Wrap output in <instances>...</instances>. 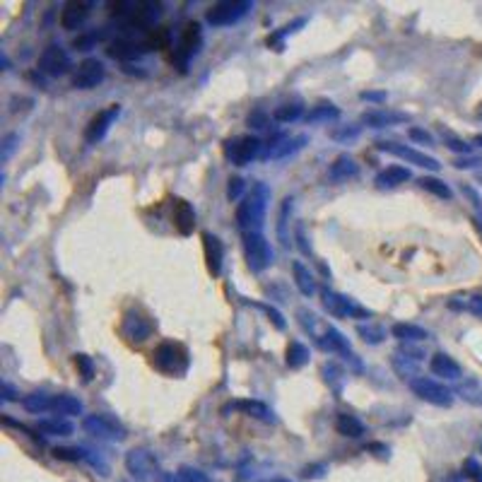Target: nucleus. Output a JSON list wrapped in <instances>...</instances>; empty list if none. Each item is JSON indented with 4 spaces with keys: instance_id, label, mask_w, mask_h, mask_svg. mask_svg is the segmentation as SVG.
I'll list each match as a JSON object with an SVG mask.
<instances>
[{
    "instance_id": "f257e3e1",
    "label": "nucleus",
    "mask_w": 482,
    "mask_h": 482,
    "mask_svg": "<svg viewBox=\"0 0 482 482\" xmlns=\"http://www.w3.org/2000/svg\"><path fill=\"white\" fill-rule=\"evenodd\" d=\"M268 203H270V188L265 183H256L249 196L237 208V227L241 229V234H258L263 229Z\"/></svg>"
},
{
    "instance_id": "f03ea898",
    "label": "nucleus",
    "mask_w": 482,
    "mask_h": 482,
    "mask_svg": "<svg viewBox=\"0 0 482 482\" xmlns=\"http://www.w3.org/2000/svg\"><path fill=\"white\" fill-rule=\"evenodd\" d=\"M188 350L181 345V342L174 340H164L155 347L152 352V367L157 372L167 374V376H183L188 372Z\"/></svg>"
},
{
    "instance_id": "7ed1b4c3",
    "label": "nucleus",
    "mask_w": 482,
    "mask_h": 482,
    "mask_svg": "<svg viewBox=\"0 0 482 482\" xmlns=\"http://www.w3.org/2000/svg\"><path fill=\"white\" fill-rule=\"evenodd\" d=\"M251 10H254L251 0H222L205 13V22L213 27H232V24L241 22Z\"/></svg>"
},
{
    "instance_id": "20e7f679",
    "label": "nucleus",
    "mask_w": 482,
    "mask_h": 482,
    "mask_svg": "<svg viewBox=\"0 0 482 482\" xmlns=\"http://www.w3.org/2000/svg\"><path fill=\"white\" fill-rule=\"evenodd\" d=\"M244 256H246V265L254 273H263L273 265L275 260V251L270 246V241L263 237V232L258 234H244Z\"/></svg>"
},
{
    "instance_id": "39448f33",
    "label": "nucleus",
    "mask_w": 482,
    "mask_h": 482,
    "mask_svg": "<svg viewBox=\"0 0 482 482\" xmlns=\"http://www.w3.org/2000/svg\"><path fill=\"white\" fill-rule=\"evenodd\" d=\"M126 470L138 482H155L160 478V460L150 449H131L126 454Z\"/></svg>"
},
{
    "instance_id": "423d86ee",
    "label": "nucleus",
    "mask_w": 482,
    "mask_h": 482,
    "mask_svg": "<svg viewBox=\"0 0 482 482\" xmlns=\"http://www.w3.org/2000/svg\"><path fill=\"white\" fill-rule=\"evenodd\" d=\"M410 391L419 398V401L434 405V408H451L454 405L456 393L449 386H444L442 381H434L429 376H417L415 381H410Z\"/></svg>"
},
{
    "instance_id": "0eeeda50",
    "label": "nucleus",
    "mask_w": 482,
    "mask_h": 482,
    "mask_svg": "<svg viewBox=\"0 0 482 482\" xmlns=\"http://www.w3.org/2000/svg\"><path fill=\"white\" fill-rule=\"evenodd\" d=\"M82 429H85L90 437L101 439V442H123L128 437L126 427L111 415H87L82 419Z\"/></svg>"
},
{
    "instance_id": "6e6552de",
    "label": "nucleus",
    "mask_w": 482,
    "mask_h": 482,
    "mask_svg": "<svg viewBox=\"0 0 482 482\" xmlns=\"http://www.w3.org/2000/svg\"><path fill=\"white\" fill-rule=\"evenodd\" d=\"M260 150H263V142L256 135H237L224 140V157L234 164V167H246L260 157Z\"/></svg>"
},
{
    "instance_id": "1a4fd4ad",
    "label": "nucleus",
    "mask_w": 482,
    "mask_h": 482,
    "mask_svg": "<svg viewBox=\"0 0 482 482\" xmlns=\"http://www.w3.org/2000/svg\"><path fill=\"white\" fill-rule=\"evenodd\" d=\"M323 306H326L328 314L335 316V319H369V316H372V311L360 306L355 299H350V297L340 294V292H333V290H323Z\"/></svg>"
},
{
    "instance_id": "9d476101",
    "label": "nucleus",
    "mask_w": 482,
    "mask_h": 482,
    "mask_svg": "<svg viewBox=\"0 0 482 482\" xmlns=\"http://www.w3.org/2000/svg\"><path fill=\"white\" fill-rule=\"evenodd\" d=\"M203 46V32H201V24L198 22H191L186 29H183L181 39L178 44L174 46V53H172V63L176 65L178 70H186L188 60L201 51Z\"/></svg>"
},
{
    "instance_id": "9b49d317",
    "label": "nucleus",
    "mask_w": 482,
    "mask_h": 482,
    "mask_svg": "<svg viewBox=\"0 0 482 482\" xmlns=\"http://www.w3.org/2000/svg\"><path fill=\"white\" fill-rule=\"evenodd\" d=\"M422 362H424V355L422 350L413 345H401L391 357V367L403 381H415L419 376V369H422Z\"/></svg>"
},
{
    "instance_id": "f8f14e48",
    "label": "nucleus",
    "mask_w": 482,
    "mask_h": 482,
    "mask_svg": "<svg viewBox=\"0 0 482 482\" xmlns=\"http://www.w3.org/2000/svg\"><path fill=\"white\" fill-rule=\"evenodd\" d=\"M152 331H155V323L147 319V316H142L138 309H128L126 314H123L121 335L126 338V342L140 345V342H145L147 338L152 335Z\"/></svg>"
},
{
    "instance_id": "ddd939ff",
    "label": "nucleus",
    "mask_w": 482,
    "mask_h": 482,
    "mask_svg": "<svg viewBox=\"0 0 482 482\" xmlns=\"http://www.w3.org/2000/svg\"><path fill=\"white\" fill-rule=\"evenodd\" d=\"M73 68V60H70V53L63 49L60 44H49L39 56V70L51 78H60V75L70 73Z\"/></svg>"
},
{
    "instance_id": "4468645a",
    "label": "nucleus",
    "mask_w": 482,
    "mask_h": 482,
    "mask_svg": "<svg viewBox=\"0 0 482 482\" xmlns=\"http://www.w3.org/2000/svg\"><path fill=\"white\" fill-rule=\"evenodd\" d=\"M379 150L381 152H388V155L398 157V160H405V164H415V167H422L427 172H439L442 164L434 157L424 155V152L415 150V147H408V145H398V142H379Z\"/></svg>"
},
{
    "instance_id": "2eb2a0df",
    "label": "nucleus",
    "mask_w": 482,
    "mask_h": 482,
    "mask_svg": "<svg viewBox=\"0 0 482 482\" xmlns=\"http://www.w3.org/2000/svg\"><path fill=\"white\" fill-rule=\"evenodd\" d=\"M106 78V68L99 58H85L73 73L75 90H94Z\"/></svg>"
},
{
    "instance_id": "dca6fc26",
    "label": "nucleus",
    "mask_w": 482,
    "mask_h": 482,
    "mask_svg": "<svg viewBox=\"0 0 482 482\" xmlns=\"http://www.w3.org/2000/svg\"><path fill=\"white\" fill-rule=\"evenodd\" d=\"M147 51H152L150 41H147V34H142L140 39H135V37L116 39L114 44L106 49V53L116 60H135V58H140L142 53H147Z\"/></svg>"
},
{
    "instance_id": "f3484780",
    "label": "nucleus",
    "mask_w": 482,
    "mask_h": 482,
    "mask_svg": "<svg viewBox=\"0 0 482 482\" xmlns=\"http://www.w3.org/2000/svg\"><path fill=\"white\" fill-rule=\"evenodd\" d=\"M119 114H121V106L119 104H111V106H106L104 111H99L94 119L87 123L85 140L90 142V145H94V142L104 140V135L109 133V128L114 126V121L119 119Z\"/></svg>"
},
{
    "instance_id": "a211bd4d",
    "label": "nucleus",
    "mask_w": 482,
    "mask_h": 482,
    "mask_svg": "<svg viewBox=\"0 0 482 482\" xmlns=\"http://www.w3.org/2000/svg\"><path fill=\"white\" fill-rule=\"evenodd\" d=\"M309 142L306 135H294V138H278L275 142H270V147L263 152L265 160H287V157L297 155L299 150H304V145Z\"/></svg>"
},
{
    "instance_id": "6ab92c4d",
    "label": "nucleus",
    "mask_w": 482,
    "mask_h": 482,
    "mask_svg": "<svg viewBox=\"0 0 482 482\" xmlns=\"http://www.w3.org/2000/svg\"><path fill=\"white\" fill-rule=\"evenodd\" d=\"M203 251H205V263H208V270L219 278L222 273V263H224V244L219 241V237H215L213 232H203Z\"/></svg>"
},
{
    "instance_id": "aec40b11",
    "label": "nucleus",
    "mask_w": 482,
    "mask_h": 482,
    "mask_svg": "<svg viewBox=\"0 0 482 482\" xmlns=\"http://www.w3.org/2000/svg\"><path fill=\"white\" fill-rule=\"evenodd\" d=\"M227 413H244V415H249V417L263 419V422H275L273 410L260 401H232L222 408V415H227Z\"/></svg>"
},
{
    "instance_id": "412c9836",
    "label": "nucleus",
    "mask_w": 482,
    "mask_h": 482,
    "mask_svg": "<svg viewBox=\"0 0 482 482\" xmlns=\"http://www.w3.org/2000/svg\"><path fill=\"white\" fill-rule=\"evenodd\" d=\"M410 116L405 111H391V109H374L362 116V123L367 128H391L398 123H408Z\"/></svg>"
},
{
    "instance_id": "4be33fe9",
    "label": "nucleus",
    "mask_w": 482,
    "mask_h": 482,
    "mask_svg": "<svg viewBox=\"0 0 482 482\" xmlns=\"http://www.w3.org/2000/svg\"><path fill=\"white\" fill-rule=\"evenodd\" d=\"M429 369H432L434 376L449 379V381H460V376H463L460 364L451 355H446V352H437V355L429 360Z\"/></svg>"
},
{
    "instance_id": "5701e85b",
    "label": "nucleus",
    "mask_w": 482,
    "mask_h": 482,
    "mask_svg": "<svg viewBox=\"0 0 482 482\" xmlns=\"http://www.w3.org/2000/svg\"><path fill=\"white\" fill-rule=\"evenodd\" d=\"M90 17V5L85 3H68L60 13V27L68 29V32H75Z\"/></svg>"
},
{
    "instance_id": "b1692460",
    "label": "nucleus",
    "mask_w": 482,
    "mask_h": 482,
    "mask_svg": "<svg viewBox=\"0 0 482 482\" xmlns=\"http://www.w3.org/2000/svg\"><path fill=\"white\" fill-rule=\"evenodd\" d=\"M454 393L460 398V401L473 405V408H482V379H478V376L460 379L458 386L454 388Z\"/></svg>"
},
{
    "instance_id": "393cba45",
    "label": "nucleus",
    "mask_w": 482,
    "mask_h": 482,
    "mask_svg": "<svg viewBox=\"0 0 482 482\" xmlns=\"http://www.w3.org/2000/svg\"><path fill=\"white\" fill-rule=\"evenodd\" d=\"M174 227L178 229V234L188 237L196 229V210H193L191 203L186 201H176L174 203Z\"/></svg>"
},
{
    "instance_id": "a878e982",
    "label": "nucleus",
    "mask_w": 482,
    "mask_h": 482,
    "mask_svg": "<svg viewBox=\"0 0 482 482\" xmlns=\"http://www.w3.org/2000/svg\"><path fill=\"white\" fill-rule=\"evenodd\" d=\"M357 174H360V164L352 160L350 155H340L335 162L331 164V169H328V178L335 183L350 181V178H355Z\"/></svg>"
},
{
    "instance_id": "bb28decb",
    "label": "nucleus",
    "mask_w": 482,
    "mask_h": 482,
    "mask_svg": "<svg viewBox=\"0 0 482 482\" xmlns=\"http://www.w3.org/2000/svg\"><path fill=\"white\" fill-rule=\"evenodd\" d=\"M410 178H413V174H410L408 167H401V164H391V167H386L383 172L376 174L374 183H376L379 188H396V186H401V183L410 181Z\"/></svg>"
},
{
    "instance_id": "cd10ccee",
    "label": "nucleus",
    "mask_w": 482,
    "mask_h": 482,
    "mask_svg": "<svg viewBox=\"0 0 482 482\" xmlns=\"http://www.w3.org/2000/svg\"><path fill=\"white\" fill-rule=\"evenodd\" d=\"M37 432L46 434V437H70L75 432L73 422H68L65 417H46L37 422Z\"/></svg>"
},
{
    "instance_id": "c85d7f7f",
    "label": "nucleus",
    "mask_w": 482,
    "mask_h": 482,
    "mask_svg": "<svg viewBox=\"0 0 482 482\" xmlns=\"http://www.w3.org/2000/svg\"><path fill=\"white\" fill-rule=\"evenodd\" d=\"M391 335H393V338H398V340L405 342V345H413V342H422V340H427L429 333L424 331V328L415 326V323H393Z\"/></svg>"
},
{
    "instance_id": "c756f323",
    "label": "nucleus",
    "mask_w": 482,
    "mask_h": 482,
    "mask_svg": "<svg viewBox=\"0 0 482 482\" xmlns=\"http://www.w3.org/2000/svg\"><path fill=\"white\" fill-rule=\"evenodd\" d=\"M292 275H294V285L301 294L304 297L316 294V280H314V275H311V270L306 268L301 260H294V263H292Z\"/></svg>"
},
{
    "instance_id": "7c9ffc66",
    "label": "nucleus",
    "mask_w": 482,
    "mask_h": 482,
    "mask_svg": "<svg viewBox=\"0 0 482 482\" xmlns=\"http://www.w3.org/2000/svg\"><path fill=\"white\" fill-rule=\"evenodd\" d=\"M297 319H299V326L304 328V331L309 333L311 338H314V342L321 340L323 333H326V328H328V326H323V323L319 321V316H316L311 309H306V306L297 309Z\"/></svg>"
},
{
    "instance_id": "2f4dec72",
    "label": "nucleus",
    "mask_w": 482,
    "mask_h": 482,
    "mask_svg": "<svg viewBox=\"0 0 482 482\" xmlns=\"http://www.w3.org/2000/svg\"><path fill=\"white\" fill-rule=\"evenodd\" d=\"M82 401L75 396H53V403H51V413L60 415V417H75V415H82Z\"/></svg>"
},
{
    "instance_id": "473e14b6",
    "label": "nucleus",
    "mask_w": 482,
    "mask_h": 482,
    "mask_svg": "<svg viewBox=\"0 0 482 482\" xmlns=\"http://www.w3.org/2000/svg\"><path fill=\"white\" fill-rule=\"evenodd\" d=\"M285 355H287L285 362H287V367H290V369H301V367H306L309 360H311V350L299 340H290Z\"/></svg>"
},
{
    "instance_id": "72a5a7b5",
    "label": "nucleus",
    "mask_w": 482,
    "mask_h": 482,
    "mask_svg": "<svg viewBox=\"0 0 482 482\" xmlns=\"http://www.w3.org/2000/svg\"><path fill=\"white\" fill-rule=\"evenodd\" d=\"M335 429H338V434H342V437H350V439H357V437H362L364 434V422L360 417H355V415H338V419H335Z\"/></svg>"
},
{
    "instance_id": "f704fd0d",
    "label": "nucleus",
    "mask_w": 482,
    "mask_h": 482,
    "mask_svg": "<svg viewBox=\"0 0 482 482\" xmlns=\"http://www.w3.org/2000/svg\"><path fill=\"white\" fill-rule=\"evenodd\" d=\"M449 306H451V309H458V311H468V314L482 319V294L454 297V299L449 301Z\"/></svg>"
},
{
    "instance_id": "c9c22d12",
    "label": "nucleus",
    "mask_w": 482,
    "mask_h": 482,
    "mask_svg": "<svg viewBox=\"0 0 482 482\" xmlns=\"http://www.w3.org/2000/svg\"><path fill=\"white\" fill-rule=\"evenodd\" d=\"M340 119V109L333 104H319L304 116L306 123H328V121H338Z\"/></svg>"
},
{
    "instance_id": "e433bc0d",
    "label": "nucleus",
    "mask_w": 482,
    "mask_h": 482,
    "mask_svg": "<svg viewBox=\"0 0 482 482\" xmlns=\"http://www.w3.org/2000/svg\"><path fill=\"white\" fill-rule=\"evenodd\" d=\"M419 186L427 193H432V196L442 198V201H451V198H454V191L449 188V183H444L442 178H437V176H422L419 178Z\"/></svg>"
},
{
    "instance_id": "4c0bfd02",
    "label": "nucleus",
    "mask_w": 482,
    "mask_h": 482,
    "mask_svg": "<svg viewBox=\"0 0 482 482\" xmlns=\"http://www.w3.org/2000/svg\"><path fill=\"white\" fill-rule=\"evenodd\" d=\"M51 403H53V398L46 396V393H29V396H24V410L32 415H41L46 413V410H51Z\"/></svg>"
},
{
    "instance_id": "58836bf2",
    "label": "nucleus",
    "mask_w": 482,
    "mask_h": 482,
    "mask_svg": "<svg viewBox=\"0 0 482 482\" xmlns=\"http://www.w3.org/2000/svg\"><path fill=\"white\" fill-rule=\"evenodd\" d=\"M357 335H360L364 342H369V345H379V342H383V338H386V331H383L381 326H376V323L367 321L357 326Z\"/></svg>"
},
{
    "instance_id": "ea45409f",
    "label": "nucleus",
    "mask_w": 482,
    "mask_h": 482,
    "mask_svg": "<svg viewBox=\"0 0 482 482\" xmlns=\"http://www.w3.org/2000/svg\"><path fill=\"white\" fill-rule=\"evenodd\" d=\"M290 213H292V198H285L280 208V217H278V239L285 249L290 246V232H287V217H290Z\"/></svg>"
},
{
    "instance_id": "a19ab883",
    "label": "nucleus",
    "mask_w": 482,
    "mask_h": 482,
    "mask_svg": "<svg viewBox=\"0 0 482 482\" xmlns=\"http://www.w3.org/2000/svg\"><path fill=\"white\" fill-rule=\"evenodd\" d=\"M73 362H75V367H78L82 381L90 383L92 379H94V362H92V357L85 355V352H78V355H73Z\"/></svg>"
},
{
    "instance_id": "79ce46f5",
    "label": "nucleus",
    "mask_w": 482,
    "mask_h": 482,
    "mask_svg": "<svg viewBox=\"0 0 482 482\" xmlns=\"http://www.w3.org/2000/svg\"><path fill=\"white\" fill-rule=\"evenodd\" d=\"M301 116V106L299 104H282L273 111V119L278 123H292Z\"/></svg>"
},
{
    "instance_id": "37998d69",
    "label": "nucleus",
    "mask_w": 482,
    "mask_h": 482,
    "mask_svg": "<svg viewBox=\"0 0 482 482\" xmlns=\"http://www.w3.org/2000/svg\"><path fill=\"white\" fill-rule=\"evenodd\" d=\"M304 24H306V19H304V17L294 19V22H292V24H285V27H282L280 32H275L273 37H268V46H275V44H280V39H285L287 34H294L297 29H299V27H304Z\"/></svg>"
},
{
    "instance_id": "c03bdc74",
    "label": "nucleus",
    "mask_w": 482,
    "mask_h": 482,
    "mask_svg": "<svg viewBox=\"0 0 482 482\" xmlns=\"http://www.w3.org/2000/svg\"><path fill=\"white\" fill-rule=\"evenodd\" d=\"M463 478H468L470 482H482V465L478 458H465Z\"/></svg>"
},
{
    "instance_id": "a18cd8bd",
    "label": "nucleus",
    "mask_w": 482,
    "mask_h": 482,
    "mask_svg": "<svg viewBox=\"0 0 482 482\" xmlns=\"http://www.w3.org/2000/svg\"><path fill=\"white\" fill-rule=\"evenodd\" d=\"M331 138H333V140H338V142H350V140H355V138H360V126L338 128V131L331 133Z\"/></svg>"
},
{
    "instance_id": "49530a36",
    "label": "nucleus",
    "mask_w": 482,
    "mask_h": 482,
    "mask_svg": "<svg viewBox=\"0 0 482 482\" xmlns=\"http://www.w3.org/2000/svg\"><path fill=\"white\" fill-rule=\"evenodd\" d=\"M17 145H19V133H10V135L3 138V152H0L3 162H8L10 157H13V152L17 150Z\"/></svg>"
},
{
    "instance_id": "de8ad7c7",
    "label": "nucleus",
    "mask_w": 482,
    "mask_h": 482,
    "mask_svg": "<svg viewBox=\"0 0 482 482\" xmlns=\"http://www.w3.org/2000/svg\"><path fill=\"white\" fill-rule=\"evenodd\" d=\"M460 191H463V196L468 198L470 205H473L475 215H478V219H480V224H482V198H480V193L475 191L473 186H460Z\"/></svg>"
},
{
    "instance_id": "09e8293b",
    "label": "nucleus",
    "mask_w": 482,
    "mask_h": 482,
    "mask_svg": "<svg viewBox=\"0 0 482 482\" xmlns=\"http://www.w3.org/2000/svg\"><path fill=\"white\" fill-rule=\"evenodd\" d=\"M53 456L60 460H85L87 451L85 449H53Z\"/></svg>"
},
{
    "instance_id": "8fccbe9b",
    "label": "nucleus",
    "mask_w": 482,
    "mask_h": 482,
    "mask_svg": "<svg viewBox=\"0 0 482 482\" xmlns=\"http://www.w3.org/2000/svg\"><path fill=\"white\" fill-rule=\"evenodd\" d=\"M256 306H258V309H263L265 314H268V319L273 321V326L278 328V331H285L287 323H285V319H282V314H280L278 309H275V306H268V304H256Z\"/></svg>"
},
{
    "instance_id": "3c124183",
    "label": "nucleus",
    "mask_w": 482,
    "mask_h": 482,
    "mask_svg": "<svg viewBox=\"0 0 482 482\" xmlns=\"http://www.w3.org/2000/svg\"><path fill=\"white\" fill-rule=\"evenodd\" d=\"M408 135H410V140L419 142V145H434V138H432V133L422 131V128H410V131H408Z\"/></svg>"
},
{
    "instance_id": "603ef678",
    "label": "nucleus",
    "mask_w": 482,
    "mask_h": 482,
    "mask_svg": "<svg viewBox=\"0 0 482 482\" xmlns=\"http://www.w3.org/2000/svg\"><path fill=\"white\" fill-rule=\"evenodd\" d=\"M241 193H244V178H239V176L229 178V186H227V198H229V201H239Z\"/></svg>"
},
{
    "instance_id": "864d4df0",
    "label": "nucleus",
    "mask_w": 482,
    "mask_h": 482,
    "mask_svg": "<svg viewBox=\"0 0 482 482\" xmlns=\"http://www.w3.org/2000/svg\"><path fill=\"white\" fill-rule=\"evenodd\" d=\"M446 147H449V150H454V152H460V155H465V157H468L470 150H473V147H470L468 142L456 140V138H449V140H446Z\"/></svg>"
},
{
    "instance_id": "5fc2aeb1",
    "label": "nucleus",
    "mask_w": 482,
    "mask_h": 482,
    "mask_svg": "<svg viewBox=\"0 0 482 482\" xmlns=\"http://www.w3.org/2000/svg\"><path fill=\"white\" fill-rule=\"evenodd\" d=\"M478 164H482V157L468 155V157H460V160H456L454 167H456V169H475Z\"/></svg>"
},
{
    "instance_id": "6e6d98bb",
    "label": "nucleus",
    "mask_w": 482,
    "mask_h": 482,
    "mask_svg": "<svg viewBox=\"0 0 482 482\" xmlns=\"http://www.w3.org/2000/svg\"><path fill=\"white\" fill-rule=\"evenodd\" d=\"M360 99H364V101H376V104H381V101L388 99V94H386V92H362Z\"/></svg>"
},
{
    "instance_id": "4d7b16f0",
    "label": "nucleus",
    "mask_w": 482,
    "mask_h": 482,
    "mask_svg": "<svg viewBox=\"0 0 482 482\" xmlns=\"http://www.w3.org/2000/svg\"><path fill=\"white\" fill-rule=\"evenodd\" d=\"M265 123H268V119H265L263 111H254V114L249 116V126L251 128H265Z\"/></svg>"
},
{
    "instance_id": "13d9d810",
    "label": "nucleus",
    "mask_w": 482,
    "mask_h": 482,
    "mask_svg": "<svg viewBox=\"0 0 482 482\" xmlns=\"http://www.w3.org/2000/svg\"><path fill=\"white\" fill-rule=\"evenodd\" d=\"M297 241H299V249H301V254H306V256H309V254H311V246L306 244V237H304V227H301V224H297Z\"/></svg>"
},
{
    "instance_id": "bf43d9fd",
    "label": "nucleus",
    "mask_w": 482,
    "mask_h": 482,
    "mask_svg": "<svg viewBox=\"0 0 482 482\" xmlns=\"http://www.w3.org/2000/svg\"><path fill=\"white\" fill-rule=\"evenodd\" d=\"M323 473H326V465L319 463V465H311V468L306 465L304 473H301V475H304V478H321Z\"/></svg>"
},
{
    "instance_id": "052dcab7",
    "label": "nucleus",
    "mask_w": 482,
    "mask_h": 482,
    "mask_svg": "<svg viewBox=\"0 0 482 482\" xmlns=\"http://www.w3.org/2000/svg\"><path fill=\"white\" fill-rule=\"evenodd\" d=\"M17 398V393H15V388L10 386L8 381H3V403H10V401H15Z\"/></svg>"
},
{
    "instance_id": "680f3d73",
    "label": "nucleus",
    "mask_w": 482,
    "mask_h": 482,
    "mask_svg": "<svg viewBox=\"0 0 482 482\" xmlns=\"http://www.w3.org/2000/svg\"><path fill=\"white\" fill-rule=\"evenodd\" d=\"M442 482H460V475L458 473H449V475H444Z\"/></svg>"
},
{
    "instance_id": "e2e57ef3",
    "label": "nucleus",
    "mask_w": 482,
    "mask_h": 482,
    "mask_svg": "<svg viewBox=\"0 0 482 482\" xmlns=\"http://www.w3.org/2000/svg\"><path fill=\"white\" fill-rule=\"evenodd\" d=\"M473 142H475V145H478V147H482V135H475V140H473Z\"/></svg>"
},
{
    "instance_id": "0e129e2a",
    "label": "nucleus",
    "mask_w": 482,
    "mask_h": 482,
    "mask_svg": "<svg viewBox=\"0 0 482 482\" xmlns=\"http://www.w3.org/2000/svg\"><path fill=\"white\" fill-rule=\"evenodd\" d=\"M270 482H292V480H287V478H275V480H270Z\"/></svg>"
},
{
    "instance_id": "69168bd1",
    "label": "nucleus",
    "mask_w": 482,
    "mask_h": 482,
    "mask_svg": "<svg viewBox=\"0 0 482 482\" xmlns=\"http://www.w3.org/2000/svg\"><path fill=\"white\" fill-rule=\"evenodd\" d=\"M478 181L482 183V169H478Z\"/></svg>"
},
{
    "instance_id": "338daca9",
    "label": "nucleus",
    "mask_w": 482,
    "mask_h": 482,
    "mask_svg": "<svg viewBox=\"0 0 482 482\" xmlns=\"http://www.w3.org/2000/svg\"><path fill=\"white\" fill-rule=\"evenodd\" d=\"M164 482H178L176 478H167V480H164Z\"/></svg>"
},
{
    "instance_id": "774afa93",
    "label": "nucleus",
    "mask_w": 482,
    "mask_h": 482,
    "mask_svg": "<svg viewBox=\"0 0 482 482\" xmlns=\"http://www.w3.org/2000/svg\"><path fill=\"white\" fill-rule=\"evenodd\" d=\"M478 119H482V104H480V109H478Z\"/></svg>"
}]
</instances>
